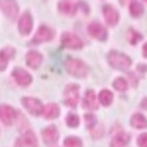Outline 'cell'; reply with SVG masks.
<instances>
[{"instance_id":"obj_5","label":"cell","mask_w":147,"mask_h":147,"mask_svg":"<svg viewBox=\"0 0 147 147\" xmlns=\"http://www.w3.org/2000/svg\"><path fill=\"white\" fill-rule=\"evenodd\" d=\"M61 43L66 48L78 49L82 48L84 43L80 38L71 33H65L61 36Z\"/></svg>"},{"instance_id":"obj_20","label":"cell","mask_w":147,"mask_h":147,"mask_svg":"<svg viewBox=\"0 0 147 147\" xmlns=\"http://www.w3.org/2000/svg\"><path fill=\"white\" fill-rule=\"evenodd\" d=\"M59 10L65 14L73 15L77 10V7L75 3H72L68 1H61L58 5Z\"/></svg>"},{"instance_id":"obj_7","label":"cell","mask_w":147,"mask_h":147,"mask_svg":"<svg viewBox=\"0 0 147 147\" xmlns=\"http://www.w3.org/2000/svg\"><path fill=\"white\" fill-rule=\"evenodd\" d=\"M88 34L92 38H96L99 41H103L107 38V32L106 29L103 27V26L97 22H92L88 26Z\"/></svg>"},{"instance_id":"obj_10","label":"cell","mask_w":147,"mask_h":147,"mask_svg":"<svg viewBox=\"0 0 147 147\" xmlns=\"http://www.w3.org/2000/svg\"><path fill=\"white\" fill-rule=\"evenodd\" d=\"M33 28V19L29 13H25L18 22V30L22 35H27L32 30Z\"/></svg>"},{"instance_id":"obj_24","label":"cell","mask_w":147,"mask_h":147,"mask_svg":"<svg viewBox=\"0 0 147 147\" xmlns=\"http://www.w3.org/2000/svg\"><path fill=\"white\" fill-rule=\"evenodd\" d=\"M113 86L119 92H124V91H126L127 89V87H128L127 80L124 78H123V77L117 78L114 81V83H113Z\"/></svg>"},{"instance_id":"obj_1","label":"cell","mask_w":147,"mask_h":147,"mask_svg":"<svg viewBox=\"0 0 147 147\" xmlns=\"http://www.w3.org/2000/svg\"><path fill=\"white\" fill-rule=\"evenodd\" d=\"M65 67L66 71L70 75L78 78L84 77L88 73V68L85 64L78 59L69 58L66 60L65 62Z\"/></svg>"},{"instance_id":"obj_28","label":"cell","mask_w":147,"mask_h":147,"mask_svg":"<svg viewBox=\"0 0 147 147\" xmlns=\"http://www.w3.org/2000/svg\"><path fill=\"white\" fill-rule=\"evenodd\" d=\"M128 38H129V41H130V43L136 44L138 41L142 39V36L136 31L130 30L129 31V34H128Z\"/></svg>"},{"instance_id":"obj_31","label":"cell","mask_w":147,"mask_h":147,"mask_svg":"<svg viewBox=\"0 0 147 147\" xmlns=\"http://www.w3.org/2000/svg\"><path fill=\"white\" fill-rule=\"evenodd\" d=\"M143 54L146 57H147V43L143 46Z\"/></svg>"},{"instance_id":"obj_27","label":"cell","mask_w":147,"mask_h":147,"mask_svg":"<svg viewBox=\"0 0 147 147\" xmlns=\"http://www.w3.org/2000/svg\"><path fill=\"white\" fill-rule=\"evenodd\" d=\"M84 121H85L86 126L88 128H92L94 127L97 122L96 116L92 114H87L86 115H84Z\"/></svg>"},{"instance_id":"obj_32","label":"cell","mask_w":147,"mask_h":147,"mask_svg":"<svg viewBox=\"0 0 147 147\" xmlns=\"http://www.w3.org/2000/svg\"><path fill=\"white\" fill-rule=\"evenodd\" d=\"M145 1H146V2H147V0H145Z\"/></svg>"},{"instance_id":"obj_29","label":"cell","mask_w":147,"mask_h":147,"mask_svg":"<svg viewBox=\"0 0 147 147\" xmlns=\"http://www.w3.org/2000/svg\"><path fill=\"white\" fill-rule=\"evenodd\" d=\"M138 145L139 147H147V133L142 134L138 137Z\"/></svg>"},{"instance_id":"obj_16","label":"cell","mask_w":147,"mask_h":147,"mask_svg":"<svg viewBox=\"0 0 147 147\" xmlns=\"http://www.w3.org/2000/svg\"><path fill=\"white\" fill-rule=\"evenodd\" d=\"M84 106L89 110H96L99 107L96 93L92 90H89L85 94L84 99Z\"/></svg>"},{"instance_id":"obj_14","label":"cell","mask_w":147,"mask_h":147,"mask_svg":"<svg viewBox=\"0 0 147 147\" xmlns=\"http://www.w3.org/2000/svg\"><path fill=\"white\" fill-rule=\"evenodd\" d=\"M42 137L47 144H55L58 141V131L54 126H49L42 131Z\"/></svg>"},{"instance_id":"obj_26","label":"cell","mask_w":147,"mask_h":147,"mask_svg":"<svg viewBox=\"0 0 147 147\" xmlns=\"http://www.w3.org/2000/svg\"><path fill=\"white\" fill-rule=\"evenodd\" d=\"M66 123L69 127H76L80 123V119L75 114H69L66 118Z\"/></svg>"},{"instance_id":"obj_25","label":"cell","mask_w":147,"mask_h":147,"mask_svg":"<svg viewBox=\"0 0 147 147\" xmlns=\"http://www.w3.org/2000/svg\"><path fill=\"white\" fill-rule=\"evenodd\" d=\"M65 147H82V142L76 137L67 138L64 142Z\"/></svg>"},{"instance_id":"obj_8","label":"cell","mask_w":147,"mask_h":147,"mask_svg":"<svg viewBox=\"0 0 147 147\" xmlns=\"http://www.w3.org/2000/svg\"><path fill=\"white\" fill-rule=\"evenodd\" d=\"M12 76L15 79L16 82L21 86H28L32 82V76L30 73L21 68H16L12 72Z\"/></svg>"},{"instance_id":"obj_30","label":"cell","mask_w":147,"mask_h":147,"mask_svg":"<svg viewBox=\"0 0 147 147\" xmlns=\"http://www.w3.org/2000/svg\"><path fill=\"white\" fill-rule=\"evenodd\" d=\"M141 107H142L143 109L147 110V98L144 99L142 101V103H141Z\"/></svg>"},{"instance_id":"obj_4","label":"cell","mask_w":147,"mask_h":147,"mask_svg":"<svg viewBox=\"0 0 147 147\" xmlns=\"http://www.w3.org/2000/svg\"><path fill=\"white\" fill-rule=\"evenodd\" d=\"M22 103L26 109L33 115H39L42 114L44 107L40 100L32 97H25L22 99Z\"/></svg>"},{"instance_id":"obj_18","label":"cell","mask_w":147,"mask_h":147,"mask_svg":"<svg viewBox=\"0 0 147 147\" xmlns=\"http://www.w3.org/2000/svg\"><path fill=\"white\" fill-rule=\"evenodd\" d=\"M14 54V50L12 48H6L0 52V71H3L8 65L9 59Z\"/></svg>"},{"instance_id":"obj_21","label":"cell","mask_w":147,"mask_h":147,"mask_svg":"<svg viewBox=\"0 0 147 147\" xmlns=\"http://www.w3.org/2000/svg\"><path fill=\"white\" fill-rule=\"evenodd\" d=\"M130 123L134 127L137 128V129H143L147 127V119L146 117L142 115V114H135L134 115Z\"/></svg>"},{"instance_id":"obj_17","label":"cell","mask_w":147,"mask_h":147,"mask_svg":"<svg viewBox=\"0 0 147 147\" xmlns=\"http://www.w3.org/2000/svg\"><path fill=\"white\" fill-rule=\"evenodd\" d=\"M43 116L47 119H53L59 116L60 115V108L56 103H49L44 107L42 111Z\"/></svg>"},{"instance_id":"obj_6","label":"cell","mask_w":147,"mask_h":147,"mask_svg":"<svg viewBox=\"0 0 147 147\" xmlns=\"http://www.w3.org/2000/svg\"><path fill=\"white\" fill-rule=\"evenodd\" d=\"M0 8L10 19H14L18 14V7L14 0H0Z\"/></svg>"},{"instance_id":"obj_9","label":"cell","mask_w":147,"mask_h":147,"mask_svg":"<svg viewBox=\"0 0 147 147\" xmlns=\"http://www.w3.org/2000/svg\"><path fill=\"white\" fill-rule=\"evenodd\" d=\"M53 35H54V33L51 29H49L47 26H42L37 31L33 41L34 43H41V42L49 41L53 39Z\"/></svg>"},{"instance_id":"obj_3","label":"cell","mask_w":147,"mask_h":147,"mask_svg":"<svg viewBox=\"0 0 147 147\" xmlns=\"http://www.w3.org/2000/svg\"><path fill=\"white\" fill-rule=\"evenodd\" d=\"M65 103L69 107L76 106L78 103L80 94H79V87L76 84H69L65 89L64 93Z\"/></svg>"},{"instance_id":"obj_22","label":"cell","mask_w":147,"mask_h":147,"mask_svg":"<svg viewBox=\"0 0 147 147\" xmlns=\"http://www.w3.org/2000/svg\"><path fill=\"white\" fill-rule=\"evenodd\" d=\"M99 100L103 106H109L113 101V94L108 90H103L99 94Z\"/></svg>"},{"instance_id":"obj_15","label":"cell","mask_w":147,"mask_h":147,"mask_svg":"<svg viewBox=\"0 0 147 147\" xmlns=\"http://www.w3.org/2000/svg\"><path fill=\"white\" fill-rule=\"evenodd\" d=\"M42 61V56L37 51H30L26 55V64L31 69H38Z\"/></svg>"},{"instance_id":"obj_19","label":"cell","mask_w":147,"mask_h":147,"mask_svg":"<svg viewBox=\"0 0 147 147\" xmlns=\"http://www.w3.org/2000/svg\"><path fill=\"white\" fill-rule=\"evenodd\" d=\"M130 142V136L126 133H120L114 138L111 142V147H124Z\"/></svg>"},{"instance_id":"obj_13","label":"cell","mask_w":147,"mask_h":147,"mask_svg":"<svg viewBox=\"0 0 147 147\" xmlns=\"http://www.w3.org/2000/svg\"><path fill=\"white\" fill-rule=\"evenodd\" d=\"M103 15L106 22L110 26H115L119 21V13L114 7L110 5H106L103 9Z\"/></svg>"},{"instance_id":"obj_2","label":"cell","mask_w":147,"mask_h":147,"mask_svg":"<svg viewBox=\"0 0 147 147\" xmlns=\"http://www.w3.org/2000/svg\"><path fill=\"white\" fill-rule=\"evenodd\" d=\"M107 60L112 68L119 70H127L131 65L130 59L119 52H111L107 56Z\"/></svg>"},{"instance_id":"obj_11","label":"cell","mask_w":147,"mask_h":147,"mask_svg":"<svg viewBox=\"0 0 147 147\" xmlns=\"http://www.w3.org/2000/svg\"><path fill=\"white\" fill-rule=\"evenodd\" d=\"M38 140L32 131H27L16 142V147H37Z\"/></svg>"},{"instance_id":"obj_12","label":"cell","mask_w":147,"mask_h":147,"mask_svg":"<svg viewBox=\"0 0 147 147\" xmlns=\"http://www.w3.org/2000/svg\"><path fill=\"white\" fill-rule=\"evenodd\" d=\"M16 118L15 110L7 105H0V119L6 124H10Z\"/></svg>"},{"instance_id":"obj_23","label":"cell","mask_w":147,"mask_h":147,"mask_svg":"<svg viewBox=\"0 0 147 147\" xmlns=\"http://www.w3.org/2000/svg\"><path fill=\"white\" fill-rule=\"evenodd\" d=\"M130 12L133 17H139L143 13V7L140 3L134 1L130 3Z\"/></svg>"}]
</instances>
